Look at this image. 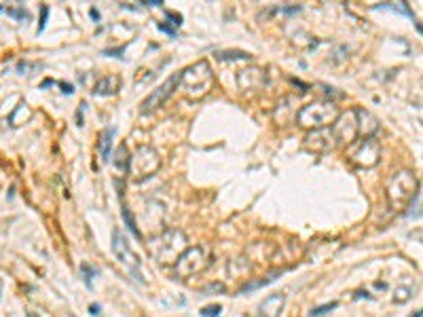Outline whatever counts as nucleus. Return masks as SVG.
Masks as SVG:
<instances>
[{"mask_svg": "<svg viewBox=\"0 0 423 317\" xmlns=\"http://www.w3.org/2000/svg\"><path fill=\"white\" fill-rule=\"evenodd\" d=\"M110 161H112V165H114L117 171H119V178L127 175V171L131 169V154H129V150H127L125 144H121V146L117 148V152H114V156L110 158Z\"/></svg>", "mask_w": 423, "mask_h": 317, "instance_id": "obj_15", "label": "nucleus"}, {"mask_svg": "<svg viewBox=\"0 0 423 317\" xmlns=\"http://www.w3.org/2000/svg\"><path fill=\"white\" fill-rule=\"evenodd\" d=\"M119 87H121V78L117 74H110V76H104L95 83L93 93L95 95H114L119 91Z\"/></svg>", "mask_w": 423, "mask_h": 317, "instance_id": "obj_16", "label": "nucleus"}, {"mask_svg": "<svg viewBox=\"0 0 423 317\" xmlns=\"http://www.w3.org/2000/svg\"><path fill=\"white\" fill-rule=\"evenodd\" d=\"M337 116H339V110L332 102H313L298 110L296 121L305 129H320V127H330Z\"/></svg>", "mask_w": 423, "mask_h": 317, "instance_id": "obj_4", "label": "nucleus"}, {"mask_svg": "<svg viewBox=\"0 0 423 317\" xmlns=\"http://www.w3.org/2000/svg\"><path fill=\"white\" fill-rule=\"evenodd\" d=\"M165 15H167V22H171V28H174V30H176V28H180L182 22H184L180 13H171V11H167Z\"/></svg>", "mask_w": 423, "mask_h": 317, "instance_id": "obj_27", "label": "nucleus"}, {"mask_svg": "<svg viewBox=\"0 0 423 317\" xmlns=\"http://www.w3.org/2000/svg\"><path fill=\"white\" fill-rule=\"evenodd\" d=\"M157 28L161 30L163 34H169V36H176V34H178V32H176V30H174V28H171V26H169L167 22H161V24H157Z\"/></svg>", "mask_w": 423, "mask_h": 317, "instance_id": "obj_29", "label": "nucleus"}, {"mask_svg": "<svg viewBox=\"0 0 423 317\" xmlns=\"http://www.w3.org/2000/svg\"><path fill=\"white\" fill-rule=\"evenodd\" d=\"M264 83H267V76H264L262 68L252 66V68H245L241 72H237V85L243 91H258L264 87Z\"/></svg>", "mask_w": 423, "mask_h": 317, "instance_id": "obj_10", "label": "nucleus"}, {"mask_svg": "<svg viewBox=\"0 0 423 317\" xmlns=\"http://www.w3.org/2000/svg\"><path fill=\"white\" fill-rule=\"evenodd\" d=\"M93 275H98V271H95L93 267H89L87 262H83V264H81V277H83V281H85V286H87V288H91V279H93Z\"/></svg>", "mask_w": 423, "mask_h": 317, "instance_id": "obj_23", "label": "nucleus"}, {"mask_svg": "<svg viewBox=\"0 0 423 317\" xmlns=\"http://www.w3.org/2000/svg\"><path fill=\"white\" fill-rule=\"evenodd\" d=\"M150 254L161 264H176L180 254L186 250V235L178 228H169L163 235H159L148 241Z\"/></svg>", "mask_w": 423, "mask_h": 317, "instance_id": "obj_1", "label": "nucleus"}, {"mask_svg": "<svg viewBox=\"0 0 423 317\" xmlns=\"http://www.w3.org/2000/svg\"><path fill=\"white\" fill-rule=\"evenodd\" d=\"M9 15L15 17V19H20V22H30V13L26 9H13L9 7Z\"/></svg>", "mask_w": 423, "mask_h": 317, "instance_id": "obj_25", "label": "nucleus"}, {"mask_svg": "<svg viewBox=\"0 0 423 317\" xmlns=\"http://www.w3.org/2000/svg\"><path fill=\"white\" fill-rule=\"evenodd\" d=\"M419 207H421V192H419V188H417V192L411 197V207H409L411 211H407V216H409L411 220H413V218H417V220L421 218V209H419Z\"/></svg>", "mask_w": 423, "mask_h": 317, "instance_id": "obj_21", "label": "nucleus"}, {"mask_svg": "<svg viewBox=\"0 0 423 317\" xmlns=\"http://www.w3.org/2000/svg\"><path fill=\"white\" fill-rule=\"evenodd\" d=\"M212 292H220V294H224V292H226V288H224L222 284H214V286H207V288L203 290V294H205V296H209Z\"/></svg>", "mask_w": 423, "mask_h": 317, "instance_id": "obj_30", "label": "nucleus"}, {"mask_svg": "<svg viewBox=\"0 0 423 317\" xmlns=\"http://www.w3.org/2000/svg\"><path fill=\"white\" fill-rule=\"evenodd\" d=\"M349 158L358 167L370 169L381 161V144L377 137H362V142L349 144Z\"/></svg>", "mask_w": 423, "mask_h": 317, "instance_id": "obj_5", "label": "nucleus"}, {"mask_svg": "<svg viewBox=\"0 0 423 317\" xmlns=\"http://www.w3.org/2000/svg\"><path fill=\"white\" fill-rule=\"evenodd\" d=\"M178 85H180V72H176V74H171L161 87H157V89L140 104V112L142 114H150V112H155L157 108H161V106L174 95V91L178 89Z\"/></svg>", "mask_w": 423, "mask_h": 317, "instance_id": "obj_8", "label": "nucleus"}, {"mask_svg": "<svg viewBox=\"0 0 423 317\" xmlns=\"http://www.w3.org/2000/svg\"><path fill=\"white\" fill-rule=\"evenodd\" d=\"M51 85H55V83H53V81H45V83L41 85V89H47V87H51Z\"/></svg>", "mask_w": 423, "mask_h": 317, "instance_id": "obj_35", "label": "nucleus"}, {"mask_svg": "<svg viewBox=\"0 0 423 317\" xmlns=\"http://www.w3.org/2000/svg\"><path fill=\"white\" fill-rule=\"evenodd\" d=\"M305 146L313 152H328L337 146V142H334L330 127H320V129H313V133L305 137Z\"/></svg>", "mask_w": 423, "mask_h": 317, "instance_id": "obj_11", "label": "nucleus"}, {"mask_svg": "<svg viewBox=\"0 0 423 317\" xmlns=\"http://www.w3.org/2000/svg\"><path fill=\"white\" fill-rule=\"evenodd\" d=\"M47 17H49V7H43L41 9V24H39V34H43L45 26H47Z\"/></svg>", "mask_w": 423, "mask_h": 317, "instance_id": "obj_28", "label": "nucleus"}, {"mask_svg": "<svg viewBox=\"0 0 423 317\" xmlns=\"http://www.w3.org/2000/svg\"><path fill=\"white\" fill-rule=\"evenodd\" d=\"M57 85L64 89V93H72V91H74V89H72V85H70V83H57Z\"/></svg>", "mask_w": 423, "mask_h": 317, "instance_id": "obj_32", "label": "nucleus"}, {"mask_svg": "<svg viewBox=\"0 0 423 317\" xmlns=\"http://www.w3.org/2000/svg\"><path fill=\"white\" fill-rule=\"evenodd\" d=\"M419 188V180L415 178V173L409 169H402L394 173V178L387 184V201H390L392 209H404L411 197Z\"/></svg>", "mask_w": 423, "mask_h": 317, "instance_id": "obj_3", "label": "nucleus"}, {"mask_svg": "<svg viewBox=\"0 0 423 317\" xmlns=\"http://www.w3.org/2000/svg\"><path fill=\"white\" fill-rule=\"evenodd\" d=\"M180 83L184 85L188 97H203L209 91L212 83H214V74H212L207 60H199L188 68L180 70Z\"/></svg>", "mask_w": 423, "mask_h": 317, "instance_id": "obj_2", "label": "nucleus"}, {"mask_svg": "<svg viewBox=\"0 0 423 317\" xmlns=\"http://www.w3.org/2000/svg\"><path fill=\"white\" fill-rule=\"evenodd\" d=\"M216 57L222 62H235V60H252L250 53L239 51V49H231V51H216Z\"/></svg>", "mask_w": 423, "mask_h": 317, "instance_id": "obj_19", "label": "nucleus"}, {"mask_svg": "<svg viewBox=\"0 0 423 317\" xmlns=\"http://www.w3.org/2000/svg\"><path fill=\"white\" fill-rule=\"evenodd\" d=\"M354 112L358 118V133H362V137H375V133L379 131V121L362 108H356Z\"/></svg>", "mask_w": 423, "mask_h": 317, "instance_id": "obj_13", "label": "nucleus"}, {"mask_svg": "<svg viewBox=\"0 0 423 317\" xmlns=\"http://www.w3.org/2000/svg\"><path fill=\"white\" fill-rule=\"evenodd\" d=\"M112 135H114V129H104L100 133V142H98V148L102 152V161L104 163H110V144H112Z\"/></svg>", "mask_w": 423, "mask_h": 317, "instance_id": "obj_17", "label": "nucleus"}, {"mask_svg": "<svg viewBox=\"0 0 423 317\" xmlns=\"http://www.w3.org/2000/svg\"><path fill=\"white\" fill-rule=\"evenodd\" d=\"M136 165H138V173L140 175H150L159 169L161 161H159V154L150 148V146H140L138 154H136Z\"/></svg>", "mask_w": 423, "mask_h": 317, "instance_id": "obj_12", "label": "nucleus"}, {"mask_svg": "<svg viewBox=\"0 0 423 317\" xmlns=\"http://www.w3.org/2000/svg\"><path fill=\"white\" fill-rule=\"evenodd\" d=\"M337 307H339V303H330V305H324V307H317V309H313V311H311V317H320V315H326L328 311L337 309Z\"/></svg>", "mask_w": 423, "mask_h": 317, "instance_id": "obj_26", "label": "nucleus"}, {"mask_svg": "<svg viewBox=\"0 0 423 317\" xmlns=\"http://www.w3.org/2000/svg\"><path fill=\"white\" fill-rule=\"evenodd\" d=\"M332 137L337 144H354V140L358 135V118H356V112L349 110V112H343L339 114L337 118L332 121Z\"/></svg>", "mask_w": 423, "mask_h": 317, "instance_id": "obj_9", "label": "nucleus"}, {"mask_svg": "<svg viewBox=\"0 0 423 317\" xmlns=\"http://www.w3.org/2000/svg\"><path fill=\"white\" fill-rule=\"evenodd\" d=\"M411 317H421V311H415V313H413Z\"/></svg>", "mask_w": 423, "mask_h": 317, "instance_id": "obj_36", "label": "nucleus"}, {"mask_svg": "<svg viewBox=\"0 0 423 317\" xmlns=\"http://www.w3.org/2000/svg\"><path fill=\"white\" fill-rule=\"evenodd\" d=\"M0 13H3V7H0Z\"/></svg>", "mask_w": 423, "mask_h": 317, "instance_id": "obj_37", "label": "nucleus"}, {"mask_svg": "<svg viewBox=\"0 0 423 317\" xmlns=\"http://www.w3.org/2000/svg\"><path fill=\"white\" fill-rule=\"evenodd\" d=\"M411 298H413V288H398L394 294V303L404 305V303H409Z\"/></svg>", "mask_w": 423, "mask_h": 317, "instance_id": "obj_22", "label": "nucleus"}, {"mask_svg": "<svg viewBox=\"0 0 423 317\" xmlns=\"http://www.w3.org/2000/svg\"><path fill=\"white\" fill-rule=\"evenodd\" d=\"M121 216H123V220H125L127 228H129V231H131V235H133L136 239H142V235H140V231H138V226H136V220H133V216H131V209H129L127 205H123V209H121Z\"/></svg>", "mask_w": 423, "mask_h": 317, "instance_id": "obj_20", "label": "nucleus"}, {"mask_svg": "<svg viewBox=\"0 0 423 317\" xmlns=\"http://www.w3.org/2000/svg\"><path fill=\"white\" fill-rule=\"evenodd\" d=\"M284 273V271H271L267 277H262V279H256V281H250V284H245L243 288H241V294H250V292H254V290H258V288H264V286H269V284H273V281Z\"/></svg>", "mask_w": 423, "mask_h": 317, "instance_id": "obj_18", "label": "nucleus"}, {"mask_svg": "<svg viewBox=\"0 0 423 317\" xmlns=\"http://www.w3.org/2000/svg\"><path fill=\"white\" fill-rule=\"evenodd\" d=\"M284 303H286V296L281 292L279 294H271V296H267L260 303L258 313H260V317H279L281 309H284Z\"/></svg>", "mask_w": 423, "mask_h": 317, "instance_id": "obj_14", "label": "nucleus"}, {"mask_svg": "<svg viewBox=\"0 0 423 317\" xmlns=\"http://www.w3.org/2000/svg\"><path fill=\"white\" fill-rule=\"evenodd\" d=\"M220 313H222V307H220V305L203 307V309L199 311V315H201V317H220Z\"/></svg>", "mask_w": 423, "mask_h": 317, "instance_id": "obj_24", "label": "nucleus"}, {"mask_svg": "<svg viewBox=\"0 0 423 317\" xmlns=\"http://www.w3.org/2000/svg\"><path fill=\"white\" fill-rule=\"evenodd\" d=\"M207 267V256H205V250L201 245H195V248H186L180 258L176 260V273L178 277L186 279L195 273H201L203 269Z\"/></svg>", "mask_w": 423, "mask_h": 317, "instance_id": "obj_7", "label": "nucleus"}, {"mask_svg": "<svg viewBox=\"0 0 423 317\" xmlns=\"http://www.w3.org/2000/svg\"><path fill=\"white\" fill-rule=\"evenodd\" d=\"M144 7H163V0H142Z\"/></svg>", "mask_w": 423, "mask_h": 317, "instance_id": "obj_31", "label": "nucleus"}, {"mask_svg": "<svg viewBox=\"0 0 423 317\" xmlns=\"http://www.w3.org/2000/svg\"><path fill=\"white\" fill-rule=\"evenodd\" d=\"M89 313H91V315H100V305H91V307H89Z\"/></svg>", "mask_w": 423, "mask_h": 317, "instance_id": "obj_33", "label": "nucleus"}, {"mask_svg": "<svg viewBox=\"0 0 423 317\" xmlns=\"http://www.w3.org/2000/svg\"><path fill=\"white\" fill-rule=\"evenodd\" d=\"M91 19H100V13H98V9H91Z\"/></svg>", "mask_w": 423, "mask_h": 317, "instance_id": "obj_34", "label": "nucleus"}, {"mask_svg": "<svg viewBox=\"0 0 423 317\" xmlns=\"http://www.w3.org/2000/svg\"><path fill=\"white\" fill-rule=\"evenodd\" d=\"M112 252H114L117 260H119L138 281H144V279H142V273H140V258H138L136 252L131 250V245L127 243L125 235L121 233V228H114V231H112Z\"/></svg>", "mask_w": 423, "mask_h": 317, "instance_id": "obj_6", "label": "nucleus"}]
</instances>
